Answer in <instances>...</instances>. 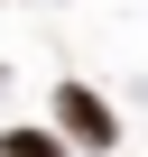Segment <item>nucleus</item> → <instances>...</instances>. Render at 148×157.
Listing matches in <instances>:
<instances>
[{
    "label": "nucleus",
    "mask_w": 148,
    "mask_h": 157,
    "mask_svg": "<svg viewBox=\"0 0 148 157\" xmlns=\"http://www.w3.org/2000/svg\"><path fill=\"white\" fill-rule=\"evenodd\" d=\"M56 129H65V148H84V157L120 148V120H111V102L93 83H56Z\"/></svg>",
    "instance_id": "obj_1"
},
{
    "label": "nucleus",
    "mask_w": 148,
    "mask_h": 157,
    "mask_svg": "<svg viewBox=\"0 0 148 157\" xmlns=\"http://www.w3.org/2000/svg\"><path fill=\"white\" fill-rule=\"evenodd\" d=\"M0 157H65V129H0Z\"/></svg>",
    "instance_id": "obj_2"
}]
</instances>
